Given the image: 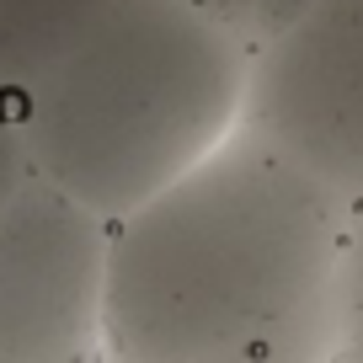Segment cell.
<instances>
[{"mask_svg": "<svg viewBox=\"0 0 363 363\" xmlns=\"http://www.w3.org/2000/svg\"><path fill=\"white\" fill-rule=\"evenodd\" d=\"M352 193L240 123L113 219L102 352L123 363H326Z\"/></svg>", "mask_w": 363, "mask_h": 363, "instance_id": "6da1fadb", "label": "cell"}, {"mask_svg": "<svg viewBox=\"0 0 363 363\" xmlns=\"http://www.w3.org/2000/svg\"><path fill=\"white\" fill-rule=\"evenodd\" d=\"M251 59L203 0H118L11 96L27 166L102 219L128 214L240 128Z\"/></svg>", "mask_w": 363, "mask_h": 363, "instance_id": "7a4b0ae2", "label": "cell"}, {"mask_svg": "<svg viewBox=\"0 0 363 363\" xmlns=\"http://www.w3.org/2000/svg\"><path fill=\"white\" fill-rule=\"evenodd\" d=\"M113 219L27 171L0 208V363L102 352Z\"/></svg>", "mask_w": 363, "mask_h": 363, "instance_id": "3957f363", "label": "cell"}, {"mask_svg": "<svg viewBox=\"0 0 363 363\" xmlns=\"http://www.w3.org/2000/svg\"><path fill=\"white\" fill-rule=\"evenodd\" d=\"M240 123L342 193H363V0H310L262 38Z\"/></svg>", "mask_w": 363, "mask_h": 363, "instance_id": "277c9868", "label": "cell"}, {"mask_svg": "<svg viewBox=\"0 0 363 363\" xmlns=\"http://www.w3.org/2000/svg\"><path fill=\"white\" fill-rule=\"evenodd\" d=\"M118 0H0V96L33 86Z\"/></svg>", "mask_w": 363, "mask_h": 363, "instance_id": "5b68a950", "label": "cell"}, {"mask_svg": "<svg viewBox=\"0 0 363 363\" xmlns=\"http://www.w3.org/2000/svg\"><path fill=\"white\" fill-rule=\"evenodd\" d=\"M337 358L363 363V193L347 214V251H342V342Z\"/></svg>", "mask_w": 363, "mask_h": 363, "instance_id": "8992f818", "label": "cell"}, {"mask_svg": "<svg viewBox=\"0 0 363 363\" xmlns=\"http://www.w3.org/2000/svg\"><path fill=\"white\" fill-rule=\"evenodd\" d=\"M203 6H214L225 22H235L251 43H262V38H272L284 22H294L310 0H203Z\"/></svg>", "mask_w": 363, "mask_h": 363, "instance_id": "52a82bcc", "label": "cell"}, {"mask_svg": "<svg viewBox=\"0 0 363 363\" xmlns=\"http://www.w3.org/2000/svg\"><path fill=\"white\" fill-rule=\"evenodd\" d=\"M27 145H22V123H16V102L11 96H0V208H6V198L22 187L27 177Z\"/></svg>", "mask_w": 363, "mask_h": 363, "instance_id": "ba28073f", "label": "cell"}]
</instances>
